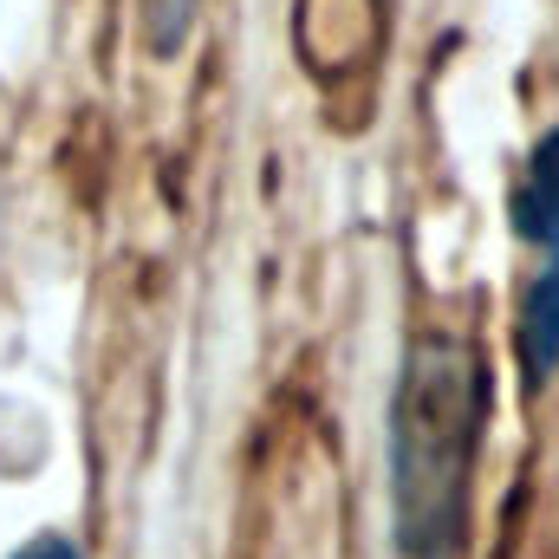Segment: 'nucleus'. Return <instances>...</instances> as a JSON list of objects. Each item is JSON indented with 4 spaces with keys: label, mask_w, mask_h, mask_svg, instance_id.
<instances>
[{
    "label": "nucleus",
    "mask_w": 559,
    "mask_h": 559,
    "mask_svg": "<svg viewBox=\"0 0 559 559\" xmlns=\"http://www.w3.org/2000/svg\"><path fill=\"white\" fill-rule=\"evenodd\" d=\"M488 411L495 384L475 338L449 325L417 332L391 391V527L404 559L462 554Z\"/></svg>",
    "instance_id": "nucleus-1"
},
{
    "label": "nucleus",
    "mask_w": 559,
    "mask_h": 559,
    "mask_svg": "<svg viewBox=\"0 0 559 559\" xmlns=\"http://www.w3.org/2000/svg\"><path fill=\"white\" fill-rule=\"evenodd\" d=\"M508 222L527 248L559 254V124L527 150V169L514 176V195H508Z\"/></svg>",
    "instance_id": "nucleus-3"
},
{
    "label": "nucleus",
    "mask_w": 559,
    "mask_h": 559,
    "mask_svg": "<svg viewBox=\"0 0 559 559\" xmlns=\"http://www.w3.org/2000/svg\"><path fill=\"white\" fill-rule=\"evenodd\" d=\"M514 365L527 391H547L559 378V254H540L534 280L514 306Z\"/></svg>",
    "instance_id": "nucleus-2"
},
{
    "label": "nucleus",
    "mask_w": 559,
    "mask_h": 559,
    "mask_svg": "<svg viewBox=\"0 0 559 559\" xmlns=\"http://www.w3.org/2000/svg\"><path fill=\"white\" fill-rule=\"evenodd\" d=\"M7 559H85V554H79V547H72L66 534H33V540H26L20 554H7Z\"/></svg>",
    "instance_id": "nucleus-5"
},
{
    "label": "nucleus",
    "mask_w": 559,
    "mask_h": 559,
    "mask_svg": "<svg viewBox=\"0 0 559 559\" xmlns=\"http://www.w3.org/2000/svg\"><path fill=\"white\" fill-rule=\"evenodd\" d=\"M189 26H195V0H143V39H150L156 59L182 52Z\"/></svg>",
    "instance_id": "nucleus-4"
}]
</instances>
